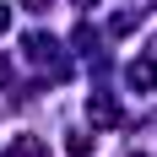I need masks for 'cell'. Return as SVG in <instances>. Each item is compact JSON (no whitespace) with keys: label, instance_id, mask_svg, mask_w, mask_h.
Returning <instances> with one entry per match:
<instances>
[{"label":"cell","instance_id":"obj_3","mask_svg":"<svg viewBox=\"0 0 157 157\" xmlns=\"http://www.w3.org/2000/svg\"><path fill=\"white\" fill-rule=\"evenodd\" d=\"M130 81H136V87H157V65H152V60L130 65Z\"/></svg>","mask_w":157,"mask_h":157},{"label":"cell","instance_id":"obj_4","mask_svg":"<svg viewBox=\"0 0 157 157\" xmlns=\"http://www.w3.org/2000/svg\"><path fill=\"white\" fill-rule=\"evenodd\" d=\"M6 22H11V11H6V6H0V33H6Z\"/></svg>","mask_w":157,"mask_h":157},{"label":"cell","instance_id":"obj_1","mask_svg":"<svg viewBox=\"0 0 157 157\" xmlns=\"http://www.w3.org/2000/svg\"><path fill=\"white\" fill-rule=\"evenodd\" d=\"M6 157H49V152H44V141L22 136V141H11V146H6Z\"/></svg>","mask_w":157,"mask_h":157},{"label":"cell","instance_id":"obj_2","mask_svg":"<svg viewBox=\"0 0 157 157\" xmlns=\"http://www.w3.org/2000/svg\"><path fill=\"white\" fill-rule=\"evenodd\" d=\"M87 114H92L98 125H114V119H119V109H114L109 98H98V103H87Z\"/></svg>","mask_w":157,"mask_h":157}]
</instances>
